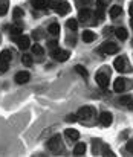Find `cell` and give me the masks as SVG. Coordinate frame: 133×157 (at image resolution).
I'll use <instances>...</instances> for the list:
<instances>
[{"instance_id": "obj_23", "label": "cell", "mask_w": 133, "mask_h": 157, "mask_svg": "<svg viewBox=\"0 0 133 157\" xmlns=\"http://www.w3.org/2000/svg\"><path fill=\"white\" fill-rule=\"evenodd\" d=\"M11 35H12V37L22 35V28H20V26H12V28H11Z\"/></svg>"}, {"instance_id": "obj_25", "label": "cell", "mask_w": 133, "mask_h": 157, "mask_svg": "<svg viewBox=\"0 0 133 157\" xmlns=\"http://www.w3.org/2000/svg\"><path fill=\"white\" fill-rule=\"evenodd\" d=\"M32 52L35 53V55H43V48H42V46H40V44H34V46H32Z\"/></svg>"}, {"instance_id": "obj_3", "label": "cell", "mask_w": 133, "mask_h": 157, "mask_svg": "<svg viewBox=\"0 0 133 157\" xmlns=\"http://www.w3.org/2000/svg\"><path fill=\"white\" fill-rule=\"evenodd\" d=\"M52 58L55 59V61H66L67 58H69V52L67 51H61V49H54L52 51Z\"/></svg>"}, {"instance_id": "obj_7", "label": "cell", "mask_w": 133, "mask_h": 157, "mask_svg": "<svg viewBox=\"0 0 133 157\" xmlns=\"http://www.w3.org/2000/svg\"><path fill=\"white\" fill-rule=\"evenodd\" d=\"M15 43H17V46H18L20 49H28V48H29V37H26V35H18V37H15Z\"/></svg>"}, {"instance_id": "obj_37", "label": "cell", "mask_w": 133, "mask_h": 157, "mask_svg": "<svg viewBox=\"0 0 133 157\" xmlns=\"http://www.w3.org/2000/svg\"><path fill=\"white\" fill-rule=\"evenodd\" d=\"M129 14H130V15L133 17V2L130 3V6H129Z\"/></svg>"}, {"instance_id": "obj_1", "label": "cell", "mask_w": 133, "mask_h": 157, "mask_svg": "<svg viewBox=\"0 0 133 157\" xmlns=\"http://www.w3.org/2000/svg\"><path fill=\"white\" fill-rule=\"evenodd\" d=\"M113 66H115V69H116L118 72H127V70H129V63H127V58H126V56L116 58L115 63H113Z\"/></svg>"}, {"instance_id": "obj_10", "label": "cell", "mask_w": 133, "mask_h": 157, "mask_svg": "<svg viewBox=\"0 0 133 157\" xmlns=\"http://www.w3.org/2000/svg\"><path fill=\"white\" fill-rule=\"evenodd\" d=\"M29 81V73L28 72H18L15 75V82L17 84H26Z\"/></svg>"}, {"instance_id": "obj_20", "label": "cell", "mask_w": 133, "mask_h": 157, "mask_svg": "<svg viewBox=\"0 0 133 157\" xmlns=\"http://www.w3.org/2000/svg\"><path fill=\"white\" fill-rule=\"evenodd\" d=\"M90 18V11H89L87 8H84L83 11H80V20H83V21H86Z\"/></svg>"}, {"instance_id": "obj_27", "label": "cell", "mask_w": 133, "mask_h": 157, "mask_svg": "<svg viewBox=\"0 0 133 157\" xmlns=\"http://www.w3.org/2000/svg\"><path fill=\"white\" fill-rule=\"evenodd\" d=\"M14 18H20V17H23V9H20V8H14Z\"/></svg>"}, {"instance_id": "obj_34", "label": "cell", "mask_w": 133, "mask_h": 157, "mask_svg": "<svg viewBox=\"0 0 133 157\" xmlns=\"http://www.w3.org/2000/svg\"><path fill=\"white\" fill-rule=\"evenodd\" d=\"M77 121V117L74 116V114H69L67 117H66V122H75Z\"/></svg>"}, {"instance_id": "obj_28", "label": "cell", "mask_w": 133, "mask_h": 157, "mask_svg": "<svg viewBox=\"0 0 133 157\" xmlns=\"http://www.w3.org/2000/svg\"><path fill=\"white\" fill-rule=\"evenodd\" d=\"M6 12H8V3L3 2V3H0V15H5Z\"/></svg>"}, {"instance_id": "obj_21", "label": "cell", "mask_w": 133, "mask_h": 157, "mask_svg": "<svg viewBox=\"0 0 133 157\" xmlns=\"http://www.w3.org/2000/svg\"><path fill=\"white\" fill-rule=\"evenodd\" d=\"M119 104L121 105H132V96H130V95L121 96V98H119Z\"/></svg>"}, {"instance_id": "obj_11", "label": "cell", "mask_w": 133, "mask_h": 157, "mask_svg": "<svg viewBox=\"0 0 133 157\" xmlns=\"http://www.w3.org/2000/svg\"><path fill=\"white\" fill-rule=\"evenodd\" d=\"M113 89H115V92L123 93V92H124V89H126V79H124V78H118V79H115Z\"/></svg>"}, {"instance_id": "obj_29", "label": "cell", "mask_w": 133, "mask_h": 157, "mask_svg": "<svg viewBox=\"0 0 133 157\" xmlns=\"http://www.w3.org/2000/svg\"><path fill=\"white\" fill-rule=\"evenodd\" d=\"M60 2H61V0H46V3H47V6H49V8H55Z\"/></svg>"}, {"instance_id": "obj_14", "label": "cell", "mask_w": 133, "mask_h": 157, "mask_svg": "<svg viewBox=\"0 0 133 157\" xmlns=\"http://www.w3.org/2000/svg\"><path fill=\"white\" fill-rule=\"evenodd\" d=\"M121 14H123L121 6H112V8H110V17H112V18H116V17H119Z\"/></svg>"}, {"instance_id": "obj_2", "label": "cell", "mask_w": 133, "mask_h": 157, "mask_svg": "<svg viewBox=\"0 0 133 157\" xmlns=\"http://www.w3.org/2000/svg\"><path fill=\"white\" fill-rule=\"evenodd\" d=\"M47 148L50 151H58L61 148V137L60 136H54L52 139L47 140Z\"/></svg>"}, {"instance_id": "obj_15", "label": "cell", "mask_w": 133, "mask_h": 157, "mask_svg": "<svg viewBox=\"0 0 133 157\" xmlns=\"http://www.w3.org/2000/svg\"><path fill=\"white\" fill-rule=\"evenodd\" d=\"M83 40H84L86 43H92V41L95 40V34H93L92 31H84V32H83Z\"/></svg>"}, {"instance_id": "obj_6", "label": "cell", "mask_w": 133, "mask_h": 157, "mask_svg": "<svg viewBox=\"0 0 133 157\" xmlns=\"http://www.w3.org/2000/svg\"><path fill=\"white\" fill-rule=\"evenodd\" d=\"M55 11H57V14H60V15H66V14L71 11V5H69L67 2H60V3L55 6Z\"/></svg>"}, {"instance_id": "obj_13", "label": "cell", "mask_w": 133, "mask_h": 157, "mask_svg": "<svg viewBox=\"0 0 133 157\" xmlns=\"http://www.w3.org/2000/svg\"><path fill=\"white\" fill-rule=\"evenodd\" d=\"M86 153V144H77V147H75V150H74V154L75 156H83Z\"/></svg>"}, {"instance_id": "obj_24", "label": "cell", "mask_w": 133, "mask_h": 157, "mask_svg": "<svg viewBox=\"0 0 133 157\" xmlns=\"http://www.w3.org/2000/svg\"><path fill=\"white\" fill-rule=\"evenodd\" d=\"M75 72H77V73H80V75H81V76H84V78L87 76V70H86L83 66H80V64H78V66H75Z\"/></svg>"}, {"instance_id": "obj_19", "label": "cell", "mask_w": 133, "mask_h": 157, "mask_svg": "<svg viewBox=\"0 0 133 157\" xmlns=\"http://www.w3.org/2000/svg\"><path fill=\"white\" fill-rule=\"evenodd\" d=\"M49 32H50L52 35H58V34H60V25H58V23H52V25L49 26Z\"/></svg>"}, {"instance_id": "obj_17", "label": "cell", "mask_w": 133, "mask_h": 157, "mask_svg": "<svg viewBox=\"0 0 133 157\" xmlns=\"http://www.w3.org/2000/svg\"><path fill=\"white\" fill-rule=\"evenodd\" d=\"M31 3H32V6L34 8H37V9H43L46 8V0H31Z\"/></svg>"}, {"instance_id": "obj_30", "label": "cell", "mask_w": 133, "mask_h": 157, "mask_svg": "<svg viewBox=\"0 0 133 157\" xmlns=\"http://www.w3.org/2000/svg\"><path fill=\"white\" fill-rule=\"evenodd\" d=\"M6 70H8V63L0 59V72L3 73V72H6Z\"/></svg>"}, {"instance_id": "obj_18", "label": "cell", "mask_w": 133, "mask_h": 157, "mask_svg": "<svg viewBox=\"0 0 133 157\" xmlns=\"http://www.w3.org/2000/svg\"><path fill=\"white\" fill-rule=\"evenodd\" d=\"M66 26H67L69 29H72V31H77V28H78V21H77L75 18H69L67 23H66Z\"/></svg>"}, {"instance_id": "obj_38", "label": "cell", "mask_w": 133, "mask_h": 157, "mask_svg": "<svg viewBox=\"0 0 133 157\" xmlns=\"http://www.w3.org/2000/svg\"><path fill=\"white\" fill-rule=\"evenodd\" d=\"M130 25H132V28H133V17H132V21H130Z\"/></svg>"}, {"instance_id": "obj_39", "label": "cell", "mask_w": 133, "mask_h": 157, "mask_svg": "<svg viewBox=\"0 0 133 157\" xmlns=\"http://www.w3.org/2000/svg\"><path fill=\"white\" fill-rule=\"evenodd\" d=\"M132 108H133V104H132Z\"/></svg>"}, {"instance_id": "obj_9", "label": "cell", "mask_w": 133, "mask_h": 157, "mask_svg": "<svg viewBox=\"0 0 133 157\" xmlns=\"http://www.w3.org/2000/svg\"><path fill=\"white\" fill-rule=\"evenodd\" d=\"M92 114H93V110L90 108V107H81L80 110H78V117H81V119H89V117H92Z\"/></svg>"}, {"instance_id": "obj_8", "label": "cell", "mask_w": 133, "mask_h": 157, "mask_svg": "<svg viewBox=\"0 0 133 157\" xmlns=\"http://www.w3.org/2000/svg\"><path fill=\"white\" fill-rule=\"evenodd\" d=\"M96 82L101 89H106L109 86V76L106 73H96Z\"/></svg>"}, {"instance_id": "obj_33", "label": "cell", "mask_w": 133, "mask_h": 157, "mask_svg": "<svg viewBox=\"0 0 133 157\" xmlns=\"http://www.w3.org/2000/svg\"><path fill=\"white\" fill-rule=\"evenodd\" d=\"M103 153H104V156H113V153H112V151H110V150H109L106 145L103 147Z\"/></svg>"}, {"instance_id": "obj_31", "label": "cell", "mask_w": 133, "mask_h": 157, "mask_svg": "<svg viewBox=\"0 0 133 157\" xmlns=\"http://www.w3.org/2000/svg\"><path fill=\"white\" fill-rule=\"evenodd\" d=\"M126 148H127V151H129V153H132V154H133V139H132V140H129V142H127Z\"/></svg>"}, {"instance_id": "obj_32", "label": "cell", "mask_w": 133, "mask_h": 157, "mask_svg": "<svg viewBox=\"0 0 133 157\" xmlns=\"http://www.w3.org/2000/svg\"><path fill=\"white\" fill-rule=\"evenodd\" d=\"M90 2H92V0H77V5H78V6H83V5L87 6Z\"/></svg>"}, {"instance_id": "obj_16", "label": "cell", "mask_w": 133, "mask_h": 157, "mask_svg": "<svg viewBox=\"0 0 133 157\" xmlns=\"http://www.w3.org/2000/svg\"><path fill=\"white\" fill-rule=\"evenodd\" d=\"M115 34H116V37L119 38V40H126L127 38V31L124 29V28H118V29H115Z\"/></svg>"}, {"instance_id": "obj_26", "label": "cell", "mask_w": 133, "mask_h": 157, "mask_svg": "<svg viewBox=\"0 0 133 157\" xmlns=\"http://www.w3.org/2000/svg\"><path fill=\"white\" fill-rule=\"evenodd\" d=\"M22 63H23L25 66H31V64H32V58H31L29 55H23V56H22Z\"/></svg>"}, {"instance_id": "obj_22", "label": "cell", "mask_w": 133, "mask_h": 157, "mask_svg": "<svg viewBox=\"0 0 133 157\" xmlns=\"http://www.w3.org/2000/svg\"><path fill=\"white\" fill-rule=\"evenodd\" d=\"M0 59L9 63V61H11V52H9V51H2V53H0Z\"/></svg>"}, {"instance_id": "obj_35", "label": "cell", "mask_w": 133, "mask_h": 157, "mask_svg": "<svg viewBox=\"0 0 133 157\" xmlns=\"http://www.w3.org/2000/svg\"><path fill=\"white\" fill-rule=\"evenodd\" d=\"M110 3V0H98V5L99 6H107Z\"/></svg>"}, {"instance_id": "obj_12", "label": "cell", "mask_w": 133, "mask_h": 157, "mask_svg": "<svg viewBox=\"0 0 133 157\" xmlns=\"http://www.w3.org/2000/svg\"><path fill=\"white\" fill-rule=\"evenodd\" d=\"M66 137L71 139V140H78V139H80V133H78L77 130L69 128V130H66Z\"/></svg>"}, {"instance_id": "obj_4", "label": "cell", "mask_w": 133, "mask_h": 157, "mask_svg": "<svg viewBox=\"0 0 133 157\" xmlns=\"http://www.w3.org/2000/svg\"><path fill=\"white\" fill-rule=\"evenodd\" d=\"M101 51H103L104 53H107V55H112V53L118 52V46H116L115 43H112V41H106V43L103 44Z\"/></svg>"}, {"instance_id": "obj_5", "label": "cell", "mask_w": 133, "mask_h": 157, "mask_svg": "<svg viewBox=\"0 0 133 157\" xmlns=\"http://www.w3.org/2000/svg\"><path fill=\"white\" fill-rule=\"evenodd\" d=\"M112 114L109 113V111H103L101 114H99V124L103 125V127H110L112 125Z\"/></svg>"}, {"instance_id": "obj_36", "label": "cell", "mask_w": 133, "mask_h": 157, "mask_svg": "<svg viewBox=\"0 0 133 157\" xmlns=\"http://www.w3.org/2000/svg\"><path fill=\"white\" fill-rule=\"evenodd\" d=\"M57 44H58L57 41H50V43H49V48H50V49H57Z\"/></svg>"}]
</instances>
